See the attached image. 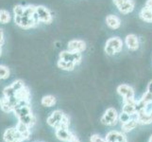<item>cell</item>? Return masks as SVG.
Here are the masks:
<instances>
[{"mask_svg": "<svg viewBox=\"0 0 152 142\" xmlns=\"http://www.w3.org/2000/svg\"><path fill=\"white\" fill-rule=\"evenodd\" d=\"M10 70L7 65H0V80H7L10 78Z\"/></svg>", "mask_w": 152, "mask_h": 142, "instance_id": "cell-23", "label": "cell"}, {"mask_svg": "<svg viewBox=\"0 0 152 142\" xmlns=\"http://www.w3.org/2000/svg\"><path fill=\"white\" fill-rule=\"evenodd\" d=\"M123 49V41L119 37H112L107 40L105 45V53L109 56H113L119 53Z\"/></svg>", "mask_w": 152, "mask_h": 142, "instance_id": "cell-2", "label": "cell"}, {"mask_svg": "<svg viewBox=\"0 0 152 142\" xmlns=\"http://www.w3.org/2000/svg\"><path fill=\"white\" fill-rule=\"evenodd\" d=\"M15 96H16L19 102H29V98H30L29 89L27 86H24L23 88H21L20 90L16 92Z\"/></svg>", "mask_w": 152, "mask_h": 142, "instance_id": "cell-15", "label": "cell"}, {"mask_svg": "<svg viewBox=\"0 0 152 142\" xmlns=\"http://www.w3.org/2000/svg\"><path fill=\"white\" fill-rule=\"evenodd\" d=\"M59 59L66 62H72L75 63L76 65H78L80 64V62L82 60V54L80 53V52H72L67 49L61 52L59 55Z\"/></svg>", "mask_w": 152, "mask_h": 142, "instance_id": "cell-4", "label": "cell"}, {"mask_svg": "<svg viewBox=\"0 0 152 142\" xmlns=\"http://www.w3.org/2000/svg\"><path fill=\"white\" fill-rule=\"evenodd\" d=\"M0 108L5 113H10L13 111V105L12 104L10 99L5 96L0 99Z\"/></svg>", "mask_w": 152, "mask_h": 142, "instance_id": "cell-16", "label": "cell"}, {"mask_svg": "<svg viewBox=\"0 0 152 142\" xmlns=\"http://www.w3.org/2000/svg\"><path fill=\"white\" fill-rule=\"evenodd\" d=\"M113 4L116 6V8H118L120 5L125 1V0H113Z\"/></svg>", "mask_w": 152, "mask_h": 142, "instance_id": "cell-35", "label": "cell"}, {"mask_svg": "<svg viewBox=\"0 0 152 142\" xmlns=\"http://www.w3.org/2000/svg\"><path fill=\"white\" fill-rule=\"evenodd\" d=\"M2 53H3V50H2V46H0V58H1V56H2Z\"/></svg>", "mask_w": 152, "mask_h": 142, "instance_id": "cell-39", "label": "cell"}, {"mask_svg": "<svg viewBox=\"0 0 152 142\" xmlns=\"http://www.w3.org/2000/svg\"><path fill=\"white\" fill-rule=\"evenodd\" d=\"M139 124L138 120L135 119V118H130L129 121L125 122L122 124L121 128H122V131L124 133H128V132H130L132 130L135 129L137 127V125Z\"/></svg>", "mask_w": 152, "mask_h": 142, "instance_id": "cell-19", "label": "cell"}, {"mask_svg": "<svg viewBox=\"0 0 152 142\" xmlns=\"http://www.w3.org/2000/svg\"><path fill=\"white\" fill-rule=\"evenodd\" d=\"M142 101L145 102V103H148V102H152V93L151 92H148L146 91L142 97Z\"/></svg>", "mask_w": 152, "mask_h": 142, "instance_id": "cell-32", "label": "cell"}, {"mask_svg": "<svg viewBox=\"0 0 152 142\" xmlns=\"http://www.w3.org/2000/svg\"><path fill=\"white\" fill-rule=\"evenodd\" d=\"M107 142H121L126 139V135L122 132H117V131H111L106 135Z\"/></svg>", "mask_w": 152, "mask_h": 142, "instance_id": "cell-11", "label": "cell"}, {"mask_svg": "<svg viewBox=\"0 0 152 142\" xmlns=\"http://www.w3.org/2000/svg\"><path fill=\"white\" fill-rule=\"evenodd\" d=\"M64 115L65 114H64V112H61V110H56V111L52 112V114L48 118L46 122H48L49 126H51V127H53L55 129L57 126L59 125V123L61 121V119L64 118Z\"/></svg>", "mask_w": 152, "mask_h": 142, "instance_id": "cell-8", "label": "cell"}, {"mask_svg": "<svg viewBox=\"0 0 152 142\" xmlns=\"http://www.w3.org/2000/svg\"><path fill=\"white\" fill-rule=\"evenodd\" d=\"M125 45L127 47L132 51H135L139 49L140 46V42L139 38L135 34H128L125 38Z\"/></svg>", "mask_w": 152, "mask_h": 142, "instance_id": "cell-9", "label": "cell"}, {"mask_svg": "<svg viewBox=\"0 0 152 142\" xmlns=\"http://www.w3.org/2000/svg\"><path fill=\"white\" fill-rule=\"evenodd\" d=\"M123 112L127 113L130 116H132L136 113L135 110V103H129V102H124V106H123Z\"/></svg>", "mask_w": 152, "mask_h": 142, "instance_id": "cell-24", "label": "cell"}, {"mask_svg": "<svg viewBox=\"0 0 152 142\" xmlns=\"http://www.w3.org/2000/svg\"><path fill=\"white\" fill-rule=\"evenodd\" d=\"M12 20V14L9 12V10L1 9L0 10V24L6 25L9 24Z\"/></svg>", "mask_w": 152, "mask_h": 142, "instance_id": "cell-21", "label": "cell"}, {"mask_svg": "<svg viewBox=\"0 0 152 142\" xmlns=\"http://www.w3.org/2000/svg\"><path fill=\"white\" fill-rule=\"evenodd\" d=\"M3 139L5 142H23L24 138L15 128H9L3 134Z\"/></svg>", "mask_w": 152, "mask_h": 142, "instance_id": "cell-5", "label": "cell"}, {"mask_svg": "<svg viewBox=\"0 0 152 142\" xmlns=\"http://www.w3.org/2000/svg\"><path fill=\"white\" fill-rule=\"evenodd\" d=\"M134 7H135V2L133 0H125L117 9L121 13L129 14L134 10Z\"/></svg>", "mask_w": 152, "mask_h": 142, "instance_id": "cell-13", "label": "cell"}, {"mask_svg": "<svg viewBox=\"0 0 152 142\" xmlns=\"http://www.w3.org/2000/svg\"><path fill=\"white\" fill-rule=\"evenodd\" d=\"M106 24L107 26L112 29H118L120 28V26H121V20L119 19L118 16L114 14H109L107 15L106 19Z\"/></svg>", "mask_w": 152, "mask_h": 142, "instance_id": "cell-12", "label": "cell"}, {"mask_svg": "<svg viewBox=\"0 0 152 142\" xmlns=\"http://www.w3.org/2000/svg\"><path fill=\"white\" fill-rule=\"evenodd\" d=\"M148 142H152V135L150 136V138H149V141Z\"/></svg>", "mask_w": 152, "mask_h": 142, "instance_id": "cell-40", "label": "cell"}, {"mask_svg": "<svg viewBox=\"0 0 152 142\" xmlns=\"http://www.w3.org/2000/svg\"><path fill=\"white\" fill-rule=\"evenodd\" d=\"M5 43V34L2 29H0V46H3Z\"/></svg>", "mask_w": 152, "mask_h": 142, "instance_id": "cell-34", "label": "cell"}, {"mask_svg": "<svg viewBox=\"0 0 152 142\" xmlns=\"http://www.w3.org/2000/svg\"><path fill=\"white\" fill-rule=\"evenodd\" d=\"M36 15H37L40 22L45 25H49L53 21V16H52L50 10L43 5L36 6Z\"/></svg>", "mask_w": 152, "mask_h": 142, "instance_id": "cell-3", "label": "cell"}, {"mask_svg": "<svg viewBox=\"0 0 152 142\" xmlns=\"http://www.w3.org/2000/svg\"><path fill=\"white\" fill-rule=\"evenodd\" d=\"M19 121H21L22 123L26 124V125H28V127H32V126L35 124L36 122V118H35V116L33 114H30V115H28V116H25V117L23 118H21L18 119Z\"/></svg>", "mask_w": 152, "mask_h": 142, "instance_id": "cell-22", "label": "cell"}, {"mask_svg": "<svg viewBox=\"0 0 152 142\" xmlns=\"http://www.w3.org/2000/svg\"><path fill=\"white\" fill-rule=\"evenodd\" d=\"M67 49L72 52H80L82 53L86 50V43L83 40L80 39H73L68 42Z\"/></svg>", "mask_w": 152, "mask_h": 142, "instance_id": "cell-6", "label": "cell"}, {"mask_svg": "<svg viewBox=\"0 0 152 142\" xmlns=\"http://www.w3.org/2000/svg\"><path fill=\"white\" fill-rule=\"evenodd\" d=\"M57 65L59 68H61V70H65V71H72L75 69L76 67V64L75 63H72V62H66L64 60H61L59 59L57 63Z\"/></svg>", "mask_w": 152, "mask_h": 142, "instance_id": "cell-18", "label": "cell"}, {"mask_svg": "<svg viewBox=\"0 0 152 142\" xmlns=\"http://www.w3.org/2000/svg\"><path fill=\"white\" fill-rule=\"evenodd\" d=\"M145 7H148L152 10V0H146L145 2Z\"/></svg>", "mask_w": 152, "mask_h": 142, "instance_id": "cell-36", "label": "cell"}, {"mask_svg": "<svg viewBox=\"0 0 152 142\" xmlns=\"http://www.w3.org/2000/svg\"><path fill=\"white\" fill-rule=\"evenodd\" d=\"M91 142H107L106 138H103L101 136H99L98 135H93L91 136Z\"/></svg>", "mask_w": 152, "mask_h": 142, "instance_id": "cell-33", "label": "cell"}, {"mask_svg": "<svg viewBox=\"0 0 152 142\" xmlns=\"http://www.w3.org/2000/svg\"><path fill=\"white\" fill-rule=\"evenodd\" d=\"M118 119H115V118H113L111 117H109L106 114H104V116L101 118V122L104 124V125H107V126H113L117 123Z\"/></svg>", "mask_w": 152, "mask_h": 142, "instance_id": "cell-25", "label": "cell"}, {"mask_svg": "<svg viewBox=\"0 0 152 142\" xmlns=\"http://www.w3.org/2000/svg\"><path fill=\"white\" fill-rule=\"evenodd\" d=\"M148 91L152 93V81L148 83Z\"/></svg>", "mask_w": 152, "mask_h": 142, "instance_id": "cell-37", "label": "cell"}, {"mask_svg": "<svg viewBox=\"0 0 152 142\" xmlns=\"http://www.w3.org/2000/svg\"><path fill=\"white\" fill-rule=\"evenodd\" d=\"M15 95H16V91L12 88V85L6 86L3 89V96H5L6 98H12L15 97Z\"/></svg>", "mask_w": 152, "mask_h": 142, "instance_id": "cell-26", "label": "cell"}, {"mask_svg": "<svg viewBox=\"0 0 152 142\" xmlns=\"http://www.w3.org/2000/svg\"><path fill=\"white\" fill-rule=\"evenodd\" d=\"M56 102L57 99L54 96H52V95H46V96H44L42 98L41 103L45 107H52L56 104Z\"/></svg>", "mask_w": 152, "mask_h": 142, "instance_id": "cell-20", "label": "cell"}, {"mask_svg": "<svg viewBox=\"0 0 152 142\" xmlns=\"http://www.w3.org/2000/svg\"><path fill=\"white\" fill-rule=\"evenodd\" d=\"M149 115H150V117H151V119H152V113H151V114H149Z\"/></svg>", "mask_w": 152, "mask_h": 142, "instance_id": "cell-41", "label": "cell"}, {"mask_svg": "<svg viewBox=\"0 0 152 142\" xmlns=\"http://www.w3.org/2000/svg\"><path fill=\"white\" fill-rule=\"evenodd\" d=\"M16 129L21 134V135L23 136L24 140H27L30 138V127H28V125L22 123L21 121H18V123L16 125Z\"/></svg>", "mask_w": 152, "mask_h": 142, "instance_id": "cell-14", "label": "cell"}, {"mask_svg": "<svg viewBox=\"0 0 152 142\" xmlns=\"http://www.w3.org/2000/svg\"><path fill=\"white\" fill-rule=\"evenodd\" d=\"M12 12H13V16H20L25 12V6H23V5H15L13 7Z\"/></svg>", "mask_w": 152, "mask_h": 142, "instance_id": "cell-28", "label": "cell"}, {"mask_svg": "<svg viewBox=\"0 0 152 142\" xmlns=\"http://www.w3.org/2000/svg\"><path fill=\"white\" fill-rule=\"evenodd\" d=\"M139 16L143 21H145V22L152 23V10L145 6L142 10H140Z\"/></svg>", "mask_w": 152, "mask_h": 142, "instance_id": "cell-17", "label": "cell"}, {"mask_svg": "<svg viewBox=\"0 0 152 142\" xmlns=\"http://www.w3.org/2000/svg\"><path fill=\"white\" fill-rule=\"evenodd\" d=\"M69 124H70L69 118H68L66 115H64V118H62V119H61V121L59 123V125H58L55 129L56 130L57 129H68L69 128Z\"/></svg>", "mask_w": 152, "mask_h": 142, "instance_id": "cell-27", "label": "cell"}, {"mask_svg": "<svg viewBox=\"0 0 152 142\" xmlns=\"http://www.w3.org/2000/svg\"><path fill=\"white\" fill-rule=\"evenodd\" d=\"M117 93L124 98V101L135 99V92L132 86L128 85H121L117 87Z\"/></svg>", "mask_w": 152, "mask_h": 142, "instance_id": "cell-7", "label": "cell"}, {"mask_svg": "<svg viewBox=\"0 0 152 142\" xmlns=\"http://www.w3.org/2000/svg\"><path fill=\"white\" fill-rule=\"evenodd\" d=\"M10 85L12 86V88H13L16 92H17L18 90H20L21 88H23L24 86H26V85H25V82H24L22 80H16V81H14Z\"/></svg>", "mask_w": 152, "mask_h": 142, "instance_id": "cell-29", "label": "cell"}, {"mask_svg": "<svg viewBox=\"0 0 152 142\" xmlns=\"http://www.w3.org/2000/svg\"><path fill=\"white\" fill-rule=\"evenodd\" d=\"M57 138L64 142H71L75 138V135L68 129H57L55 133Z\"/></svg>", "mask_w": 152, "mask_h": 142, "instance_id": "cell-10", "label": "cell"}, {"mask_svg": "<svg viewBox=\"0 0 152 142\" xmlns=\"http://www.w3.org/2000/svg\"><path fill=\"white\" fill-rule=\"evenodd\" d=\"M14 22L19 28L23 29H30L37 26L40 21L36 15V6L28 5L25 6V12L20 16H14Z\"/></svg>", "mask_w": 152, "mask_h": 142, "instance_id": "cell-1", "label": "cell"}, {"mask_svg": "<svg viewBox=\"0 0 152 142\" xmlns=\"http://www.w3.org/2000/svg\"><path fill=\"white\" fill-rule=\"evenodd\" d=\"M121 142H127V140H124V141H121Z\"/></svg>", "mask_w": 152, "mask_h": 142, "instance_id": "cell-42", "label": "cell"}, {"mask_svg": "<svg viewBox=\"0 0 152 142\" xmlns=\"http://www.w3.org/2000/svg\"><path fill=\"white\" fill-rule=\"evenodd\" d=\"M105 114H106L107 116H109V117H111L113 118H115V119H118V117H119V114L117 113V111L115 110L114 108H108L106 110V112H105Z\"/></svg>", "mask_w": 152, "mask_h": 142, "instance_id": "cell-30", "label": "cell"}, {"mask_svg": "<svg viewBox=\"0 0 152 142\" xmlns=\"http://www.w3.org/2000/svg\"><path fill=\"white\" fill-rule=\"evenodd\" d=\"M130 118H132V116L127 114V113H125V112H123V111H122L121 114H119V117H118V120L122 124L125 123V122H127V121H129Z\"/></svg>", "mask_w": 152, "mask_h": 142, "instance_id": "cell-31", "label": "cell"}, {"mask_svg": "<svg viewBox=\"0 0 152 142\" xmlns=\"http://www.w3.org/2000/svg\"><path fill=\"white\" fill-rule=\"evenodd\" d=\"M71 142H80V140H78V138H77V136H75V138H73V140H72Z\"/></svg>", "mask_w": 152, "mask_h": 142, "instance_id": "cell-38", "label": "cell"}]
</instances>
